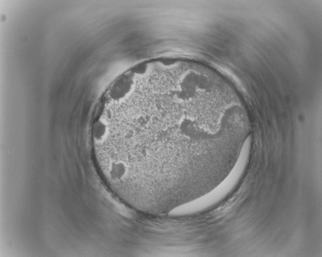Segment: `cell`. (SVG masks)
<instances>
[{
	"instance_id": "obj_1",
	"label": "cell",
	"mask_w": 322,
	"mask_h": 257,
	"mask_svg": "<svg viewBox=\"0 0 322 257\" xmlns=\"http://www.w3.org/2000/svg\"><path fill=\"white\" fill-rule=\"evenodd\" d=\"M129 92L105 109L96 126L103 164L123 196L166 214L222 180L240 126L207 70L147 76Z\"/></svg>"
}]
</instances>
